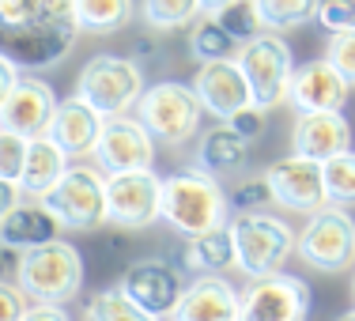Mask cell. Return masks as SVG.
<instances>
[{"label":"cell","instance_id":"6da1fadb","mask_svg":"<svg viewBox=\"0 0 355 321\" xmlns=\"http://www.w3.org/2000/svg\"><path fill=\"white\" fill-rule=\"evenodd\" d=\"M76 0H0V53L19 72H46L80 38Z\"/></svg>","mask_w":355,"mask_h":321},{"label":"cell","instance_id":"7a4b0ae2","mask_svg":"<svg viewBox=\"0 0 355 321\" xmlns=\"http://www.w3.org/2000/svg\"><path fill=\"white\" fill-rule=\"evenodd\" d=\"M227 219H231V200L216 174L189 166L163 178V223L182 238L223 227Z\"/></svg>","mask_w":355,"mask_h":321},{"label":"cell","instance_id":"3957f363","mask_svg":"<svg viewBox=\"0 0 355 321\" xmlns=\"http://www.w3.org/2000/svg\"><path fill=\"white\" fill-rule=\"evenodd\" d=\"M80 284H83V257L72 242L53 238L19 253L15 287L23 291V299L64 306V302H72L80 295Z\"/></svg>","mask_w":355,"mask_h":321},{"label":"cell","instance_id":"277c9868","mask_svg":"<svg viewBox=\"0 0 355 321\" xmlns=\"http://www.w3.org/2000/svg\"><path fill=\"white\" fill-rule=\"evenodd\" d=\"M231 238H234V268L246 280H261V276L284 272L299 234L280 216L239 212V216H231Z\"/></svg>","mask_w":355,"mask_h":321},{"label":"cell","instance_id":"5b68a950","mask_svg":"<svg viewBox=\"0 0 355 321\" xmlns=\"http://www.w3.org/2000/svg\"><path fill=\"white\" fill-rule=\"evenodd\" d=\"M144 95V72L137 61L117 53H98L80 69L76 80V98H83L87 106H95L103 117H121L129 110H137Z\"/></svg>","mask_w":355,"mask_h":321},{"label":"cell","instance_id":"8992f818","mask_svg":"<svg viewBox=\"0 0 355 321\" xmlns=\"http://www.w3.org/2000/svg\"><path fill=\"white\" fill-rule=\"evenodd\" d=\"M200 117H205V110H200L193 87L178 80H163V83L144 87V95L137 103V121L151 132V140L174 144V148L197 137Z\"/></svg>","mask_w":355,"mask_h":321},{"label":"cell","instance_id":"52a82bcc","mask_svg":"<svg viewBox=\"0 0 355 321\" xmlns=\"http://www.w3.org/2000/svg\"><path fill=\"white\" fill-rule=\"evenodd\" d=\"M295 253L306 268L325 276H340L355 268V219L348 216V208L325 205L310 216V223L295 242Z\"/></svg>","mask_w":355,"mask_h":321},{"label":"cell","instance_id":"ba28073f","mask_svg":"<svg viewBox=\"0 0 355 321\" xmlns=\"http://www.w3.org/2000/svg\"><path fill=\"white\" fill-rule=\"evenodd\" d=\"M42 208L69 231H91L106 223V174L98 166H69L64 178L42 197Z\"/></svg>","mask_w":355,"mask_h":321},{"label":"cell","instance_id":"9c48e42d","mask_svg":"<svg viewBox=\"0 0 355 321\" xmlns=\"http://www.w3.org/2000/svg\"><path fill=\"white\" fill-rule=\"evenodd\" d=\"M234 61L246 72L253 106L272 110V106L287 103V83H291V72H295V57H291V46L280 35L261 31L257 38L242 42Z\"/></svg>","mask_w":355,"mask_h":321},{"label":"cell","instance_id":"30bf717a","mask_svg":"<svg viewBox=\"0 0 355 321\" xmlns=\"http://www.w3.org/2000/svg\"><path fill=\"white\" fill-rule=\"evenodd\" d=\"M163 219V178L155 171H129L106 178V223L140 231Z\"/></svg>","mask_w":355,"mask_h":321},{"label":"cell","instance_id":"8fae6325","mask_svg":"<svg viewBox=\"0 0 355 321\" xmlns=\"http://www.w3.org/2000/svg\"><path fill=\"white\" fill-rule=\"evenodd\" d=\"M265 182L272 189V205H280L284 212L314 216L329 205L325 200V174H321L318 159H306V155L276 159V163H268Z\"/></svg>","mask_w":355,"mask_h":321},{"label":"cell","instance_id":"7c38bea8","mask_svg":"<svg viewBox=\"0 0 355 321\" xmlns=\"http://www.w3.org/2000/svg\"><path fill=\"white\" fill-rule=\"evenodd\" d=\"M95 166L106 174H129V171H148L151 159H155V140L144 129L137 117L121 114V117H106L98 144L91 151Z\"/></svg>","mask_w":355,"mask_h":321},{"label":"cell","instance_id":"4fadbf2b","mask_svg":"<svg viewBox=\"0 0 355 321\" xmlns=\"http://www.w3.org/2000/svg\"><path fill=\"white\" fill-rule=\"evenodd\" d=\"M310 314V287L299 276L272 272L250 280L242 291L239 321H306Z\"/></svg>","mask_w":355,"mask_h":321},{"label":"cell","instance_id":"5bb4252c","mask_svg":"<svg viewBox=\"0 0 355 321\" xmlns=\"http://www.w3.org/2000/svg\"><path fill=\"white\" fill-rule=\"evenodd\" d=\"M352 83L333 69L329 57L306 61L291 72L287 83V103L295 106V114H344Z\"/></svg>","mask_w":355,"mask_h":321},{"label":"cell","instance_id":"9a60e30c","mask_svg":"<svg viewBox=\"0 0 355 321\" xmlns=\"http://www.w3.org/2000/svg\"><path fill=\"white\" fill-rule=\"evenodd\" d=\"M117 287H121L140 310L163 318V314H174L178 299H182V291H185V280L178 276L174 265H166V261H159V257H144V261H132V265L125 268Z\"/></svg>","mask_w":355,"mask_h":321},{"label":"cell","instance_id":"2e32d148","mask_svg":"<svg viewBox=\"0 0 355 321\" xmlns=\"http://www.w3.org/2000/svg\"><path fill=\"white\" fill-rule=\"evenodd\" d=\"M189 87H193V95H197L200 110H205V114H212V117H219V121H231L239 110L253 106L246 72L239 69V61L200 64Z\"/></svg>","mask_w":355,"mask_h":321},{"label":"cell","instance_id":"e0dca14e","mask_svg":"<svg viewBox=\"0 0 355 321\" xmlns=\"http://www.w3.org/2000/svg\"><path fill=\"white\" fill-rule=\"evenodd\" d=\"M53 110H57L53 87H49L46 80H38V76H19V83H15L12 95H8V103L0 106V129L19 132V137H27V140L46 137Z\"/></svg>","mask_w":355,"mask_h":321},{"label":"cell","instance_id":"ac0fdd59","mask_svg":"<svg viewBox=\"0 0 355 321\" xmlns=\"http://www.w3.org/2000/svg\"><path fill=\"white\" fill-rule=\"evenodd\" d=\"M242 295L223 276H193L174 306V321H239Z\"/></svg>","mask_w":355,"mask_h":321},{"label":"cell","instance_id":"d6986e66","mask_svg":"<svg viewBox=\"0 0 355 321\" xmlns=\"http://www.w3.org/2000/svg\"><path fill=\"white\" fill-rule=\"evenodd\" d=\"M103 121H106V117L98 114L95 106H87L83 98L72 95V98H64V103H57L53 117H49L46 137L53 140L69 159H83V155L95 151L98 132H103Z\"/></svg>","mask_w":355,"mask_h":321},{"label":"cell","instance_id":"ffe728a7","mask_svg":"<svg viewBox=\"0 0 355 321\" xmlns=\"http://www.w3.org/2000/svg\"><path fill=\"white\" fill-rule=\"evenodd\" d=\"M291 144L295 155L325 163V159L352 148V125L344 114H299V121L291 129Z\"/></svg>","mask_w":355,"mask_h":321},{"label":"cell","instance_id":"44dd1931","mask_svg":"<svg viewBox=\"0 0 355 321\" xmlns=\"http://www.w3.org/2000/svg\"><path fill=\"white\" fill-rule=\"evenodd\" d=\"M61 223L42 205H15L8 216H0V246L4 250H35L42 242H53Z\"/></svg>","mask_w":355,"mask_h":321},{"label":"cell","instance_id":"7402d4cb","mask_svg":"<svg viewBox=\"0 0 355 321\" xmlns=\"http://www.w3.org/2000/svg\"><path fill=\"white\" fill-rule=\"evenodd\" d=\"M185 272L193 276H223L234 268V238H231V219L223 227H212L205 234L185 238V253H182Z\"/></svg>","mask_w":355,"mask_h":321},{"label":"cell","instance_id":"603a6c76","mask_svg":"<svg viewBox=\"0 0 355 321\" xmlns=\"http://www.w3.org/2000/svg\"><path fill=\"white\" fill-rule=\"evenodd\" d=\"M64 171H69V155L49 137H35L27 144V163H23V174H19V193L46 197L64 178Z\"/></svg>","mask_w":355,"mask_h":321},{"label":"cell","instance_id":"cb8c5ba5","mask_svg":"<svg viewBox=\"0 0 355 321\" xmlns=\"http://www.w3.org/2000/svg\"><path fill=\"white\" fill-rule=\"evenodd\" d=\"M250 163V144L239 137V132H231L227 125H219V129H208L205 137L197 144V166L208 174H234L242 171V166Z\"/></svg>","mask_w":355,"mask_h":321},{"label":"cell","instance_id":"d4e9b609","mask_svg":"<svg viewBox=\"0 0 355 321\" xmlns=\"http://www.w3.org/2000/svg\"><path fill=\"white\" fill-rule=\"evenodd\" d=\"M250 4L261 19V31L284 35V31H299L306 23H314L321 0H250Z\"/></svg>","mask_w":355,"mask_h":321},{"label":"cell","instance_id":"484cf974","mask_svg":"<svg viewBox=\"0 0 355 321\" xmlns=\"http://www.w3.org/2000/svg\"><path fill=\"white\" fill-rule=\"evenodd\" d=\"M137 15V0H76V19L87 35H114L129 27Z\"/></svg>","mask_w":355,"mask_h":321},{"label":"cell","instance_id":"4316f807","mask_svg":"<svg viewBox=\"0 0 355 321\" xmlns=\"http://www.w3.org/2000/svg\"><path fill=\"white\" fill-rule=\"evenodd\" d=\"M189 53L197 64H212V61H234L239 57V42L219 27L216 15H200L189 31Z\"/></svg>","mask_w":355,"mask_h":321},{"label":"cell","instance_id":"83f0119b","mask_svg":"<svg viewBox=\"0 0 355 321\" xmlns=\"http://www.w3.org/2000/svg\"><path fill=\"white\" fill-rule=\"evenodd\" d=\"M83 321H159L155 314L140 310L121 287H103L87 299V310H83Z\"/></svg>","mask_w":355,"mask_h":321},{"label":"cell","instance_id":"f1b7e54d","mask_svg":"<svg viewBox=\"0 0 355 321\" xmlns=\"http://www.w3.org/2000/svg\"><path fill=\"white\" fill-rule=\"evenodd\" d=\"M140 15L155 31H178L193 27L205 15V8H200V0H140Z\"/></svg>","mask_w":355,"mask_h":321},{"label":"cell","instance_id":"f546056e","mask_svg":"<svg viewBox=\"0 0 355 321\" xmlns=\"http://www.w3.org/2000/svg\"><path fill=\"white\" fill-rule=\"evenodd\" d=\"M325 174V200L336 208H355V151H340V155L321 163Z\"/></svg>","mask_w":355,"mask_h":321},{"label":"cell","instance_id":"4dcf8cb0","mask_svg":"<svg viewBox=\"0 0 355 321\" xmlns=\"http://www.w3.org/2000/svg\"><path fill=\"white\" fill-rule=\"evenodd\" d=\"M216 19H219V27H223L227 35L239 42V46L261 35V19H257V12H253L250 0H234V4H227L223 12H216Z\"/></svg>","mask_w":355,"mask_h":321},{"label":"cell","instance_id":"1f68e13d","mask_svg":"<svg viewBox=\"0 0 355 321\" xmlns=\"http://www.w3.org/2000/svg\"><path fill=\"white\" fill-rule=\"evenodd\" d=\"M27 137L19 132H8L0 129V178L4 182H15L19 185V174H23V163H27Z\"/></svg>","mask_w":355,"mask_h":321},{"label":"cell","instance_id":"d6a6232c","mask_svg":"<svg viewBox=\"0 0 355 321\" xmlns=\"http://www.w3.org/2000/svg\"><path fill=\"white\" fill-rule=\"evenodd\" d=\"M227 200H231V208H239V212H265L268 200H272V189H268L265 174H257V178H242L239 189L227 193Z\"/></svg>","mask_w":355,"mask_h":321},{"label":"cell","instance_id":"836d02e7","mask_svg":"<svg viewBox=\"0 0 355 321\" xmlns=\"http://www.w3.org/2000/svg\"><path fill=\"white\" fill-rule=\"evenodd\" d=\"M318 23L329 31V35H344V31H355V0H321Z\"/></svg>","mask_w":355,"mask_h":321},{"label":"cell","instance_id":"e575fe53","mask_svg":"<svg viewBox=\"0 0 355 321\" xmlns=\"http://www.w3.org/2000/svg\"><path fill=\"white\" fill-rule=\"evenodd\" d=\"M325 57L333 61V69L355 87V31H344V35H329Z\"/></svg>","mask_w":355,"mask_h":321},{"label":"cell","instance_id":"d590c367","mask_svg":"<svg viewBox=\"0 0 355 321\" xmlns=\"http://www.w3.org/2000/svg\"><path fill=\"white\" fill-rule=\"evenodd\" d=\"M223 125L231 132H239L246 144H253L261 132H265V110H261V106H246V110H239V114H234L231 121H223Z\"/></svg>","mask_w":355,"mask_h":321},{"label":"cell","instance_id":"8d00e7d4","mask_svg":"<svg viewBox=\"0 0 355 321\" xmlns=\"http://www.w3.org/2000/svg\"><path fill=\"white\" fill-rule=\"evenodd\" d=\"M23 310H27V299H23L19 287L0 284V321H19Z\"/></svg>","mask_w":355,"mask_h":321},{"label":"cell","instance_id":"74e56055","mask_svg":"<svg viewBox=\"0 0 355 321\" xmlns=\"http://www.w3.org/2000/svg\"><path fill=\"white\" fill-rule=\"evenodd\" d=\"M19 321H72L64 314V306H49V302H35V306L23 310Z\"/></svg>","mask_w":355,"mask_h":321},{"label":"cell","instance_id":"f35d334b","mask_svg":"<svg viewBox=\"0 0 355 321\" xmlns=\"http://www.w3.org/2000/svg\"><path fill=\"white\" fill-rule=\"evenodd\" d=\"M19 76H23V72L15 69V64L8 61L4 53H0V106L8 103V95H12V87H15V83H19Z\"/></svg>","mask_w":355,"mask_h":321},{"label":"cell","instance_id":"ab89813d","mask_svg":"<svg viewBox=\"0 0 355 321\" xmlns=\"http://www.w3.org/2000/svg\"><path fill=\"white\" fill-rule=\"evenodd\" d=\"M19 197H23V193H19V185L0 178V216H8V212H12V208L19 205Z\"/></svg>","mask_w":355,"mask_h":321},{"label":"cell","instance_id":"60d3db41","mask_svg":"<svg viewBox=\"0 0 355 321\" xmlns=\"http://www.w3.org/2000/svg\"><path fill=\"white\" fill-rule=\"evenodd\" d=\"M227 4H234V0H200V8H205V15H216V12H223Z\"/></svg>","mask_w":355,"mask_h":321},{"label":"cell","instance_id":"b9f144b4","mask_svg":"<svg viewBox=\"0 0 355 321\" xmlns=\"http://www.w3.org/2000/svg\"><path fill=\"white\" fill-rule=\"evenodd\" d=\"M4 272H8V253H4V246H0V280H4Z\"/></svg>","mask_w":355,"mask_h":321},{"label":"cell","instance_id":"7bdbcfd3","mask_svg":"<svg viewBox=\"0 0 355 321\" xmlns=\"http://www.w3.org/2000/svg\"><path fill=\"white\" fill-rule=\"evenodd\" d=\"M336 321H355V310H348V314H340Z\"/></svg>","mask_w":355,"mask_h":321},{"label":"cell","instance_id":"ee69618b","mask_svg":"<svg viewBox=\"0 0 355 321\" xmlns=\"http://www.w3.org/2000/svg\"><path fill=\"white\" fill-rule=\"evenodd\" d=\"M352 295H355V284H352Z\"/></svg>","mask_w":355,"mask_h":321}]
</instances>
